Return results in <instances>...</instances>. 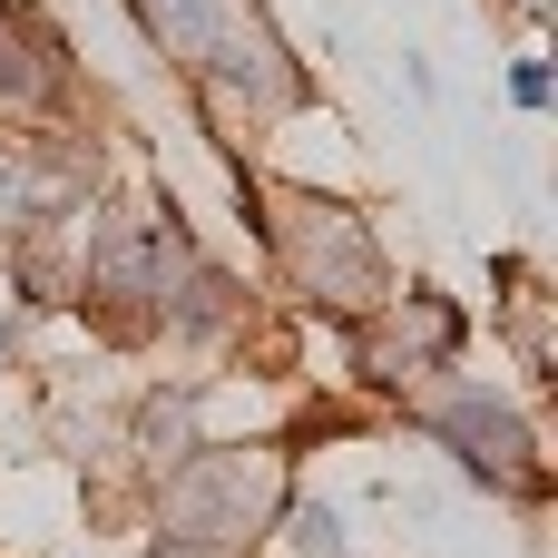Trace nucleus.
Instances as JSON below:
<instances>
[{
  "label": "nucleus",
  "instance_id": "f03ea898",
  "mask_svg": "<svg viewBox=\"0 0 558 558\" xmlns=\"http://www.w3.org/2000/svg\"><path fill=\"white\" fill-rule=\"evenodd\" d=\"M275 255H284V275H294L314 304H343V314H373V304H383V255H373L363 216L333 206V196L275 186Z\"/></svg>",
  "mask_w": 558,
  "mask_h": 558
},
{
  "label": "nucleus",
  "instance_id": "1a4fd4ad",
  "mask_svg": "<svg viewBox=\"0 0 558 558\" xmlns=\"http://www.w3.org/2000/svg\"><path fill=\"white\" fill-rule=\"evenodd\" d=\"M510 98H520V108H549V59H520V69H510Z\"/></svg>",
  "mask_w": 558,
  "mask_h": 558
},
{
  "label": "nucleus",
  "instance_id": "6e6552de",
  "mask_svg": "<svg viewBox=\"0 0 558 558\" xmlns=\"http://www.w3.org/2000/svg\"><path fill=\"white\" fill-rule=\"evenodd\" d=\"M294 549L304 558H343V520H333V510H304V520H294Z\"/></svg>",
  "mask_w": 558,
  "mask_h": 558
},
{
  "label": "nucleus",
  "instance_id": "9d476101",
  "mask_svg": "<svg viewBox=\"0 0 558 558\" xmlns=\"http://www.w3.org/2000/svg\"><path fill=\"white\" fill-rule=\"evenodd\" d=\"M177 558H186V549H177Z\"/></svg>",
  "mask_w": 558,
  "mask_h": 558
},
{
  "label": "nucleus",
  "instance_id": "7ed1b4c3",
  "mask_svg": "<svg viewBox=\"0 0 558 558\" xmlns=\"http://www.w3.org/2000/svg\"><path fill=\"white\" fill-rule=\"evenodd\" d=\"M275 500H284L275 451H186L167 481V530L186 549H235L275 520Z\"/></svg>",
  "mask_w": 558,
  "mask_h": 558
},
{
  "label": "nucleus",
  "instance_id": "39448f33",
  "mask_svg": "<svg viewBox=\"0 0 558 558\" xmlns=\"http://www.w3.org/2000/svg\"><path fill=\"white\" fill-rule=\"evenodd\" d=\"M451 343H461V314H451L441 294H402V314L373 333V373H392V363L412 373L422 353H451Z\"/></svg>",
  "mask_w": 558,
  "mask_h": 558
},
{
  "label": "nucleus",
  "instance_id": "423d86ee",
  "mask_svg": "<svg viewBox=\"0 0 558 558\" xmlns=\"http://www.w3.org/2000/svg\"><path fill=\"white\" fill-rule=\"evenodd\" d=\"M186 432H196V383H177V392H157V402L137 412L147 461H186Z\"/></svg>",
  "mask_w": 558,
  "mask_h": 558
},
{
  "label": "nucleus",
  "instance_id": "f257e3e1",
  "mask_svg": "<svg viewBox=\"0 0 558 558\" xmlns=\"http://www.w3.org/2000/svg\"><path fill=\"white\" fill-rule=\"evenodd\" d=\"M137 20L167 59H186L216 88V108L265 118V108L294 98V59H284V39L265 29L255 0H137Z\"/></svg>",
  "mask_w": 558,
  "mask_h": 558
},
{
  "label": "nucleus",
  "instance_id": "20e7f679",
  "mask_svg": "<svg viewBox=\"0 0 558 558\" xmlns=\"http://www.w3.org/2000/svg\"><path fill=\"white\" fill-rule=\"evenodd\" d=\"M432 422H441V441H451L481 481H500V490H539V441H530V422H520L500 392H451Z\"/></svg>",
  "mask_w": 558,
  "mask_h": 558
},
{
  "label": "nucleus",
  "instance_id": "0eeeda50",
  "mask_svg": "<svg viewBox=\"0 0 558 558\" xmlns=\"http://www.w3.org/2000/svg\"><path fill=\"white\" fill-rule=\"evenodd\" d=\"M39 88H49V59H39V39L0 10V98H10V108H29Z\"/></svg>",
  "mask_w": 558,
  "mask_h": 558
}]
</instances>
